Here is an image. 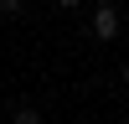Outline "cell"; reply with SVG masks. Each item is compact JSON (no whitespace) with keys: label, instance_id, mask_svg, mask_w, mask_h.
<instances>
[{"label":"cell","instance_id":"2","mask_svg":"<svg viewBox=\"0 0 129 124\" xmlns=\"http://www.w3.org/2000/svg\"><path fill=\"white\" fill-rule=\"evenodd\" d=\"M10 124H41V109H36V103H16Z\"/></svg>","mask_w":129,"mask_h":124},{"label":"cell","instance_id":"1","mask_svg":"<svg viewBox=\"0 0 129 124\" xmlns=\"http://www.w3.org/2000/svg\"><path fill=\"white\" fill-rule=\"evenodd\" d=\"M88 31L109 47V41H119V31H124V16H119V5H93V21H88Z\"/></svg>","mask_w":129,"mask_h":124},{"label":"cell","instance_id":"6","mask_svg":"<svg viewBox=\"0 0 129 124\" xmlns=\"http://www.w3.org/2000/svg\"><path fill=\"white\" fill-rule=\"evenodd\" d=\"M93 5H119V0H93Z\"/></svg>","mask_w":129,"mask_h":124},{"label":"cell","instance_id":"4","mask_svg":"<svg viewBox=\"0 0 129 124\" xmlns=\"http://www.w3.org/2000/svg\"><path fill=\"white\" fill-rule=\"evenodd\" d=\"M52 5H57V10H78L83 0H52Z\"/></svg>","mask_w":129,"mask_h":124},{"label":"cell","instance_id":"3","mask_svg":"<svg viewBox=\"0 0 129 124\" xmlns=\"http://www.w3.org/2000/svg\"><path fill=\"white\" fill-rule=\"evenodd\" d=\"M26 5H31V0H0V16H5V21H21Z\"/></svg>","mask_w":129,"mask_h":124},{"label":"cell","instance_id":"7","mask_svg":"<svg viewBox=\"0 0 129 124\" xmlns=\"http://www.w3.org/2000/svg\"><path fill=\"white\" fill-rule=\"evenodd\" d=\"M124 88H129V62H124Z\"/></svg>","mask_w":129,"mask_h":124},{"label":"cell","instance_id":"8","mask_svg":"<svg viewBox=\"0 0 129 124\" xmlns=\"http://www.w3.org/2000/svg\"><path fill=\"white\" fill-rule=\"evenodd\" d=\"M0 31H5V16H0Z\"/></svg>","mask_w":129,"mask_h":124},{"label":"cell","instance_id":"5","mask_svg":"<svg viewBox=\"0 0 129 124\" xmlns=\"http://www.w3.org/2000/svg\"><path fill=\"white\" fill-rule=\"evenodd\" d=\"M119 16H124V21H129V0H119Z\"/></svg>","mask_w":129,"mask_h":124}]
</instances>
